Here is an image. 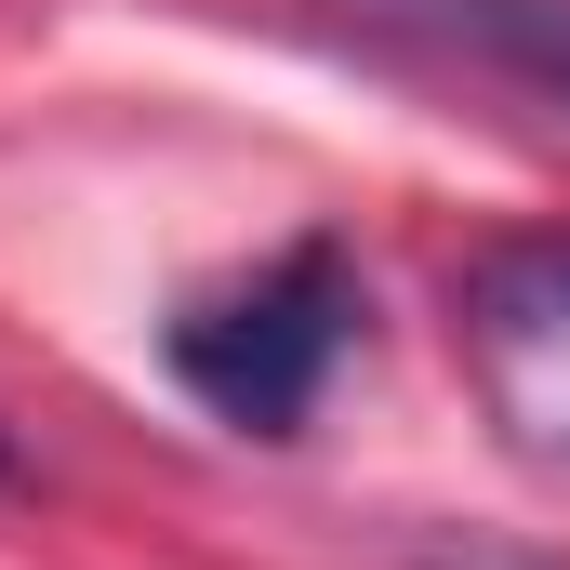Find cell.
I'll return each instance as SVG.
<instances>
[{"mask_svg": "<svg viewBox=\"0 0 570 570\" xmlns=\"http://www.w3.org/2000/svg\"><path fill=\"white\" fill-rule=\"evenodd\" d=\"M345 345H358V266H345V239H292L253 279L199 292L173 318V385L239 438H305V412L345 372Z\"/></svg>", "mask_w": 570, "mask_h": 570, "instance_id": "cell-1", "label": "cell"}, {"mask_svg": "<svg viewBox=\"0 0 570 570\" xmlns=\"http://www.w3.org/2000/svg\"><path fill=\"white\" fill-rule=\"evenodd\" d=\"M0 491H27V451H13V425H0Z\"/></svg>", "mask_w": 570, "mask_h": 570, "instance_id": "cell-5", "label": "cell"}, {"mask_svg": "<svg viewBox=\"0 0 570 570\" xmlns=\"http://www.w3.org/2000/svg\"><path fill=\"white\" fill-rule=\"evenodd\" d=\"M451 332H464V372H478L491 425L570 478V226L491 239L451 292Z\"/></svg>", "mask_w": 570, "mask_h": 570, "instance_id": "cell-2", "label": "cell"}, {"mask_svg": "<svg viewBox=\"0 0 570 570\" xmlns=\"http://www.w3.org/2000/svg\"><path fill=\"white\" fill-rule=\"evenodd\" d=\"M425 570H570V558H531V544H464V558H425Z\"/></svg>", "mask_w": 570, "mask_h": 570, "instance_id": "cell-4", "label": "cell"}, {"mask_svg": "<svg viewBox=\"0 0 570 570\" xmlns=\"http://www.w3.org/2000/svg\"><path fill=\"white\" fill-rule=\"evenodd\" d=\"M332 27H358L372 53L478 80V94H531L570 120V0H332Z\"/></svg>", "mask_w": 570, "mask_h": 570, "instance_id": "cell-3", "label": "cell"}]
</instances>
